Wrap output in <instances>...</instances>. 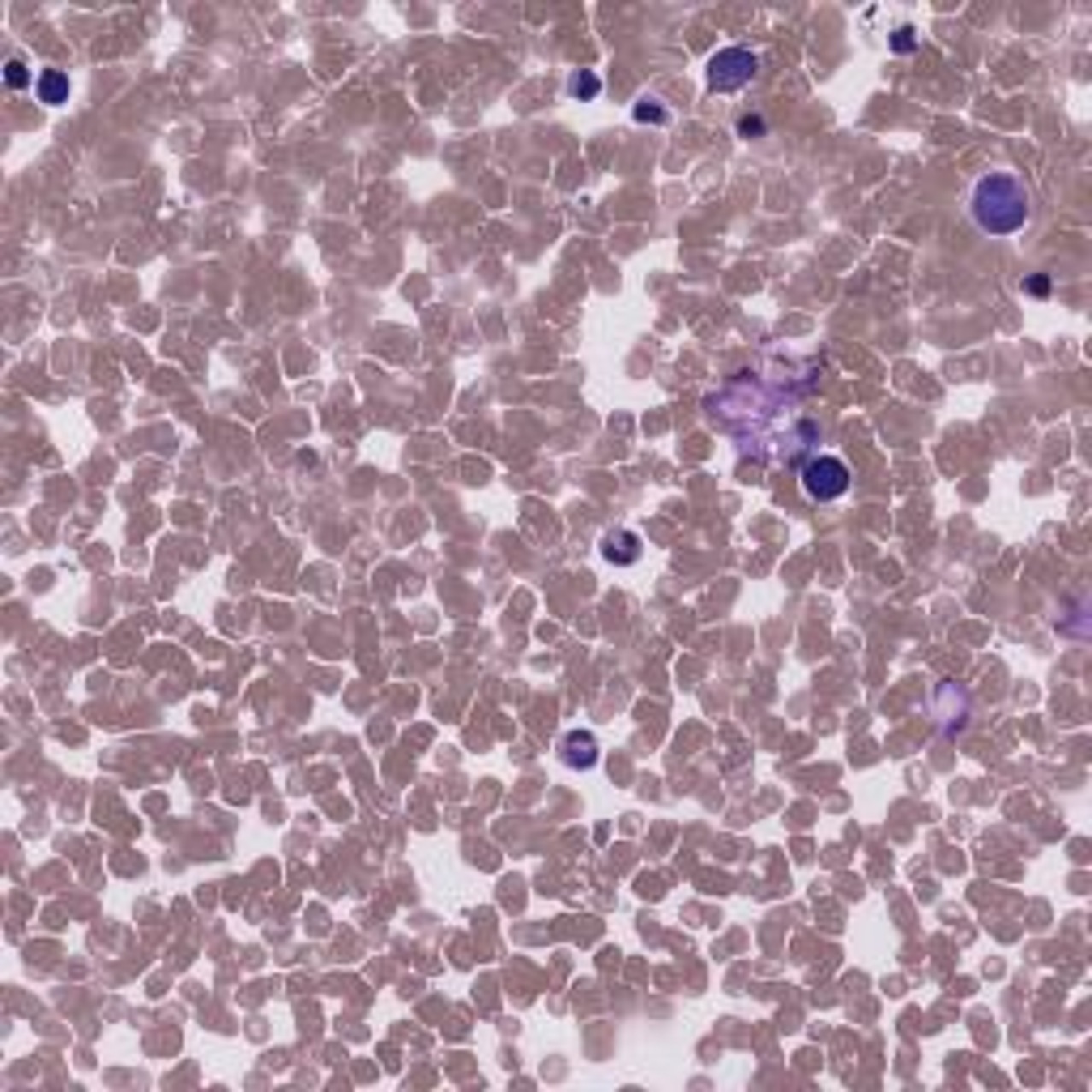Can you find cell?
<instances>
[{"label":"cell","mask_w":1092,"mask_h":1092,"mask_svg":"<svg viewBox=\"0 0 1092 1092\" xmlns=\"http://www.w3.org/2000/svg\"><path fill=\"white\" fill-rule=\"evenodd\" d=\"M559 760H563L567 768H580V772H589V768L602 760L597 734H593V730H567V734L559 738Z\"/></svg>","instance_id":"277c9868"},{"label":"cell","mask_w":1092,"mask_h":1092,"mask_svg":"<svg viewBox=\"0 0 1092 1092\" xmlns=\"http://www.w3.org/2000/svg\"><path fill=\"white\" fill-rule=\"evenodd\" d=\"M631 115H636V124H666L670 115H666V107L657 103V98H636V107H631Z\"/></svg>","instance_id":"ba28073f"},{"label":"cell","mask_w":1092,"mask_h":1092,"mask_svg":"<svg viewBox=\"0 0 1092 1092\" xmlns=\"http://www.w3.org/2000/svg\"><path fill=\"white\" fill-rule=\"evenodd\" d=\"M4 81H9L13 90H26V85H30V81H38V77H34V73H30V68H26V64L13 56V60L4 64Z\"/></svg>","instance_id":"9c48e42d"},{"label":"cell","mask_w":1092,"mask_h":1092,"mask_svg":"<svg viewBox=\"0 0 1092 1092\" xmlns=\"http://www.w3.org/2000/svg\"><path fill=\"white\" fill-rule=\"evenodd\" d=\"M602 559L610 563H636L640 559V534L636 530H614L602 538Z\"/></svg>","instance_id":"5b68a950"},{"label":"cell","mask_w":1092,"mask_h":1092,"mask_svg":"<svg viewBox=\"0 0 1092 1092\" xmlns=\"http://www.w3.org/2000/svg\"><path fill=\"white\" fill-rule=\"evenodd\" d=\"M755 68H760L755 51H747V47H721V51L708 56V90H713V94H734V90H743V85L755 77Z\"/></svg>","instance_id":"3957f363"},{"label":"cell","mask_w":1092,"mask_h":1092,"mask_svg":"<svg viewBox=\"0 0 1092 1092\" xmlns=\"http://www.w3.org/2000/svg\"><path fill=\"white\" fill-rule=\"evenodd\" d=\"M965 214L986 239H1012L1033 222V192L1016 171H982L965 192Z\"/></svg>","instance_id":"6da1fadb"},{"label":"cell","mask_w":1092,"mask_h":1092,"mask_svg":"<svg viewBox=\"0 0 1092 1092\" xmlns=\"http://www.w3.org/2000/svg\"><path fill=\"white\" fill-rule=\"evenodd\" d=\"M913 47H918V30H913V26H896V30H892V51L905 56V51H913Z\"/></svg>","instance_id":"30bf717a"},{"label":"cell","mask_w":1092,"mask_h":1092,"mask_svg":"<svg viewBox=\"0 0 1092 1092\" xmlns=\"http://www.w3.org/2000/svg\"><path fill=\"white\" fill-rule=\"evenodd\" d=\"M1024 291L1042 299V295H1050V278H1046V273H1037V278H1029V282H1024Z\"/></svg>","instance_id":"7c38bea8"},{"label":"cell","mask_w":1092,"mask_h":1092,"mask_svg":"<svg viewBox=\"0 0 1092 1092\" xmlns=\"http://www.w3.org/2000/svg\"><path fill=\"white\" fill-rule=\"evenodd\" d=\"M567 94H572V98H597V94H602V77L589 73V68H580V73L567 77Z\"/></svg>","instance_id":"52a82bcc"},{"label":"cell","mask_w":1092,"mask_h":1092,"mask_svg":"<svg viewBox=\"0 0 1092 1092\" xmlns=\"http://www.w3.org/2000/svg\"><path fill=\"white\" fill-rule=\"evenodd\" d=\"M34 90H38V103L56 107V103H64V98H68V77H64L60 68H43V73H38V81H34Z\"/></svg>","instance_id":"8992f818"},{"label":"cell","mask_w":1092,"mask_h":1092,"mask_svg":"<svg viewBox=\"0 0 1092 1092\" xmlns=\"http://www.w3.org/2000/svg\"><path fill=\"white\" fill-rule=\"evenodd\" d=\"M764 128H768V124H764L760 115H743V120H738V137H747V141L764 137Z\"/></svg>","instance_id":"8fae6325"},{"label":"cell","mask_w":1092,"mask_h":1092,"mask_svg":"<svg viewBox=\"0 0 1092 1092\" xmlns=\"http://www.w3.org/2000/svg\"><path fill=\"white\" fill-rule=\"evenodd\" d=\"M798 483H802V496H807V500H815V504H832V500H841V496L854 487V474H849V466H845L841 457H832V453H815V457H807V461H802Z\"/></svg>","instance_id":"7a4b0ae2"}]
</instances>
